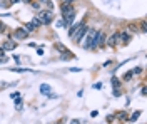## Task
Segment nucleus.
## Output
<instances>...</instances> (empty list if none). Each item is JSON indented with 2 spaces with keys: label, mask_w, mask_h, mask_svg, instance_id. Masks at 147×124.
Here are the masks:
<instances>
[{
  "label": "nucleus",
  "mask_w": 147,
  "mask_h": 124,
  "mask_svg": "<svg viewBox=\"0 0 147 124\" xmlns=\"http://www.w3.org/2000/svg\"><path fill=\"white\" fill-rule=\"evenodd\" d=\"M24 29L27 30L28 34H34V32H35V30H37V27H35V25H34V24H32V22H27V24H25V27H24Z\"/></svg>",
  "instance_id": "9"
},
{
  "label": "nucleus",
  "mask_w": 147,
  "mask_h": 124,
  "mask_svg": "<svg viewBox=\"0 0 147 124\" xmlns=\"http://www.w3.org/2000/svg\"><path fill=\"white\" fill-rule=\"evenodd\" d=\"M114 119H115V116H114V114H110V116L105 117V121H107V123H114Z\"/></svg>",
  "instance_id": "20"
},
{
  "label": "nucleus",
  "mask_w": 147,
  "mask_h": 124,
  "mask_svg": "<svg viewBox=\"0 0 147 124\" xmlns=\"http://www.w3.org/2000/svg\"><path fill=\"white\" fill-rule=\"evenodd\" d=\"M124 30H127V32H137V25L136 24H129Z\"/></svg>",
  "instance_id": "12"
},
{
  "label": "nucleus",
  "mask_w": 147,
  "mask_h": 124,
  "mask_svg": "<svg viewBox=\"0 0 147 124\" xmlns=\"http://www.w3.org/2000/svg\"><path fill=\"white\" fill-rule=\"evenodd\" d=\"M30 5H32V9H37V10L42 9V3H40L38 0H37V2H34V0H32V2H30Z\"/></svg>",
  "instance_id": "14"
},
{
  "label": "nucleus",
  "mask_w": 147,
  "mask_h": 124,
  "mask_svg": "<svg viewBox=\"0 0 147 124\" xmlns=\"http://www.w3.org/2000/svg\"><path fill=\"white\" fill-rule=\"evenodd\" d=\"M132 72H130V70H129V72H125V74H124V77H122V81H124V82H129V81H130V79H132Z\"/></svg>",
  "instance_id": "13"
},
{
  "label": "nucleus",
  "mask_w": 147,
  "mask_h": 124,
  "mask_svg": "<svg viewBox=\"0 0 147 124\" xmlns=\"http://www.w3.org/2000/svg\"><path fill=\"white\" fill-rule=\"evenodd\" d=\"M140 30H142V32H146V30H147V24H146V20H142V22H140Z\"/></svg>",
  "instance_id": "19"
},
{
  "label": "nucleus",
  "mask_w": 147,
  "mask_h": 124,
  "mask_svg": "<svg viewBox=\"0 0 147 124\" xmlns=\"http://www.w3.org/2000/svg\"><path fill=\"white\" fill-rule=\"evenodd\" d=\"M0 47L3 49L5 52H7V50H15V47H17V42H15V40H5Z\"/></svg>",
  "instance_id": "6"
},
{
  "label": "nucleus",
  "mask_w": 147,
  "mask_h": 124,
  "mask_svg": "<svg viewBox=\"0 0 147 124\" xmlns=\"http://www.w3.org/2000/svg\"><path fill=\"white\" fill-rule=\"evenodd\" d=\"M18 96H20V92H13V94H10V97H12V99H15V97H18Z\"/></svg>",
  "instance_id": "25"
},
{
  "label": "nucleus",
  "mask_w": 147,
  "mask_h": 124,
  "mask_svg": "<svg viewBox=\"0 0 147 124\" xmlns=\"http://www.w3.org/2000/svg\"><path fill=\"white\" fill-rule=\"evenodd\" d=\"M32 24H34V25H35L37 29H38V27H42V24H40V20L37 19V17H34V19H32Z\"/></svg>",
  "instance_id": "17"
},
{
  "label": "nucleus",
  "mask_w": 147,
  "mask_h": 124,
  "mask_svg": "<svg viewBox=\"0 0 147 124\" xmlns=\"http://www.w3.org/2000/svg\"><path fill=\"white\" fill-rule=\"evenodd\" d=\"M80 25H82V22H79V24H72V25H70V29H69V35H70V37H74V34L79 30V27H80Z\"/></svg>",
  "instance_id": "7"
},
{
  "label": "nucleus",
  "mask_w": 147,
  "mask_h": 124,
  "mask_svg": "<svg viewBox=\"0 0 147 124\" xmlns=\"http://www.w3.org/2000/svg\"><path fill=\"white\" fill-rule=\"evenodd\" d=\"M40 92L45 94V96H49L50 92H52V87L49 86V84H42V86H40Z\"/></svg>",
  "instance_id": "8"
},
{
  "label": "nucleus",
  "mask_w": 147,
  "mask_h": 124,
  "mask_svg": "<svg viewBox=\"0 0 147 124\" xmlns=\"http://www.w3.org/2000/svg\"><path fill=\"white\" fill-rule=\"evenodd\" d=\"M0 64H2V60H0Z\"/></svg>",
  "instance_id": "32"
},
{
  "label": "nucleus",
  "mask_w": 147,
  "mask_h": 124,
  "mask_svg": "<svg viewBox=\"0 0 147 124\" xmlns=\"http://www.w3.org/2000/svg\"><path fill=\"white\" fill-rule=\"evenodd\" d=\"M139 116H140V111H136L132 116H129L127 117V123H136V121L139 119Z\"/></svg>",
  "instance_id": "10"
},
{
  "label": "nucleus",
  "mask_w": 147,
  "mask_h": 124,
  "mask_svg": "<svg viewBox=\"0 0 147 124\" xmlns=\"http://www.w3.org/2000/svg\"><path fill=\"white\" fill-rule=\"evenodd\" d=\"M3 57H5V50H3V49L0 47V60H2Z\"/></svg>",
  "instance_id": "23"
},
{
  "label": "nucleus",
  "mask_w": 147,
  "mask_h": 124,
  "mask_svg": "<svg viewBox=\"0 0 147 124\" xmlns=\"http://www.w3.org/2000/svg\"><path fill=\"white\" fill-rule=\"evenodd\" d=\"M130 72H132V76H139V74H142V67H134Z\"/></svg>",
  "instance_id": "16"
},
{
  "label": "nucleus",
  "mask_w": 147,
  "mask_h": 124,
  "mask_svg": "<svg viewBox=\"0 0 147 124\" xmlns=\"http://www.w3.org/2000/svg\"><path fill=\"white\" fill-rule=\"evenodd\" d=\"M57 27H65V22L64 20H59V22H57Z\"/></svg>",
  "instance_id": "22"
},
{
  "label": "nucleus",
  "mask_w": 147,
  "mask_h": 124,
  "mask_svg": "<svg viewBox=\"0 0 147 124\" xmlns=\"http://www.w3.org/2000/svg\"><path fill=\"white\" fill-rule=\"evenodd\" d=\"M112 84H114V87H115V89H117V87L120 86V82H119V79H117V77H114V79H112Z\"/></svg>",
  "instance_id": "18"
},
{
  "label": "nucleus",
  "mask_w": 147,
  "mask_h": 124,
  "mask_svg": "<svg viewBox=\"0 0 147 124\" xmlns=\"http://www.w3.org/2000/svg\"><path fill=\"white\" fill-rule=\"evenodd\" d=\"M20 2H24V3H30L32 0H20Z\"/></svg>",
  "instance_id": "28"
},
{
  "label": "nucleus",
  "mask_w": 147,
  "mask_h": 124,
  "mask_svg": "<svg viewBox=\"0 0 147 124\" xmlns=\"http://www.w3.org/2000/svg\"><path fill=\"white\" fill-rule=\"evenodd\" d=\"M130 39H132V35L129 34L127 30L122 29L119 32V44H122V42H124V44H129V42H130Z\"/></svg>",
  "instance_id": "5"
},
{
  "label": "nucleus",
  "mask_w": 147,
  "mask_h": 124,
  "mask_svg": "<svg viewBox=\"0 0 147 124\" xmlns=\"http://www.w3.org/2000/svg\"><path fill=\"white\" fill-rule=\"evenodd\" d=\"M130 124H136V123H130Z\"/></svg>",
  "instance_id": "31"
},
{
  "label": "nucleus",
  "mask_w": 147,
  "mask_h": 124,
  "mask_svg": "<svg viewBox=\"0 0 147 124\" xmlns=\"http://www.w3.org/2000/svg\"><path fill=\"white\" fill-rule=\"evenodd\" d=\"M87 30H89V25H87L85 22H82V25L79 27V30H77V32L74 34V37H72V39H74V42H75V44H80V40H82V39L85 37Z\"/></svg>",
  "instance_id": "2"
},
{
  "label": "nucleus",
  "mask_w": 147,
  "mask_h": 124,
  "mask_svg": "<svg viewBox=\"0 0 147 124\" xmlns=\"http://www.w3.org/2000/svg\"><path fill=\"white\" fill-rule=\"evenodd\" d=\"M55 49H57V50H60L62 54H69V50H67L64 45H60V44H55Z\"/></svg>",
  "instance_id": "15"
},
{
  "label": "nucleus",
  "mask_w": 147,
  "mask_h": 124,
  "mask_svg": "<svg viewBox=\"0 0 147 124\" xmlns=\"http://www.w3.org/2000/svg\"><path fill=\"white\" fill-rule=\"evenodd\" d=\"M55 124H64V123H62V121H59V123H55Z\"/></svg>",
  "instance_id": "30"
},
{
  "label": "nucleus",
  "mask_w": 147,
  "mask_h": 124,
  "mask_svg": "<svg viewBox=\"0 0 147 124\" xmlns=\"http://www.w3.org/2000/svg\"><path fill=\"white\" fill-rule=\"evenodd\" d=\"M62 3H70V5H74L75 0H62Z\"/></svg>",
  "instance_id": "24"
},
{
  "label": "nucleus",
  "mask_w": 147,
  "mask_h": 124,
  "mask_svg": "<svg viewBox=\"0 0 147 124\" xmlns=\"http://www.w3.org/2000/svg\"><path fill=\"white\" fill-rule=\"evenodd\" d=\"M13 37H15V40H25L28 37V32L24 27H17L13 30Z\"/></svg>",
  "instance_id": "3"
},
{
  "label": "nucleus",
  "mask_w": 147,
  "mask_h": 124,
  "mask_svg": "<svg viewBox=\"0 0 147 124\" xmlns=\"http://www.w3.org/2000/svg\"><path fill=\"white\" fill-rule=\"evenodd\" d=\"M70 124H80V121H79V119H74V121H72Z\"/></svg>",
  "instance_id": "27"
},
{
  "label": "nucleus",
  "mask_w": 147,
  "mask_h": 124,
  "mask_svg": "<svg viewBox=\"0 0 147 124\" xmlns=\"http://www.w3.org/2000/svg\"><path fill=\"white\" fill-rule=\"evenodd\" d=\"M35 17L40 20V24H42V25H49V24H52V20H54V12H52V10L40 9V12L37 14Z\"/></svg>",
  "instance_id": "1"
},
{
  "label": "nucleus",
  "mask_w": 147,
  "mask_h": 124,
  "mask_svg": "<svg viewBox=\"0 0 147 124\" xmlns=\"http://www.w3.org/2000/svg\"><path fill=\"white\" fill-rule=\"evenodd\" d=\"M5 30H7V25H5V24H2V22H0V32H5Z\"/></svg>",
  "instance_id": "21"
},
{
  "label": "nucleus",
  "mask_w": 147,
  "mask_h": 124,
  "mask_svg": "<svg viewBox=\"0 0 147 124\" xmlns=\"http://www.w3.org/2000/svg\"><path fill=\"white\" fill-rule=\"evenodd\" d=\"M105 45H109V47H115V45H119V32H114L110 37L105 39Z\"/></svg>",
  "instance_id": "4"
},
{
  "label": "nucleus",
  "mask_w": 147,
  "mask_h": 124,
  "mask_svg": "<svg viewBox=\"0 0 147 124\" xmlns=\"http://www.w3.org/2000/svg\"><path fill=\"white\" fill-rule=\"evenodd\" d=\"M17 2H20V0H10V3H17Z\"/></svg>",
  "instance_id": "29"
},
{
  "label": "nucleus",
  "mask_w": 147,
  "mask_h": 124,
  "mask_svg": "<svg viewBox=\"0 0 147 124\" xmlns=\"http://www.w3.org/2000/svg\"><path fill=\"white\" fill-rule=\"evenodd\" d=\"M97 114H99L97 111H92V112H90V116H92V117H97Z\"/></svg>",
  "instance_id": "26"
},
{
  "label": "nucleus",
  "mask_w": 147,
  "mask_h": 124,
  "mask_svg": "<svg viewBox=\"0 0 147 124\" xmlns=\"http://www.w3.org/2000/svg\"><path fill=\"white\" fill-rule=\"evenodd\" d=\"M114 116H115V119H119V121H122V123H127L129 116L125 114V112H117V114H114Z\"/></svg>",
  "instance_id": "11"
}]
</instances>
